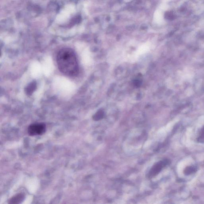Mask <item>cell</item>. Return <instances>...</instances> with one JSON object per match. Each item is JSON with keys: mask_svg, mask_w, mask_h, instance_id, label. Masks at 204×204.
Listing matches in <instances>:
<instances>
[{"mask_svg": "<svg viewBox=\"0 0 204 204\" xmlns=\"http://www.w3.org/2000/svg\"><path fill=\"white\" fill-rule=\"evenodd\" d=\"M59 69L64 74L75 76L79 73V67L75 53L72 49L64 48L61 49L57 57Z\"/></svg>", "mask_w": 204, "mask_h": 204, "instance_id": "1", "label": "cell"}, {"mask_svg": "<svg viewBox=\"0 0 204 204\" xmlns=\"http://www.w3.org/2000/svg\"><path fill=\"white\" fill-rule=\"evenodd\" d=\"M46 129V127L44 123H34L29 126L28 132L30 136H38L43 135L45 132Z\"/></svg>", "mask_w": 204, "mask_h": 204, "instance_id": "2", "label": "cell"}, {"mask_svg": "<svg viewBox=\"0 0 204 204\" xmlns=\"http://www.w3.org/2000/svg\"><path fill=\"white\" fill-rule=\"evenodd\" d=\"M170 161L167 159H165L157 163L149 171V177H152L160 173L162 169L170 164Z\"/></svg>", "mask_w": 204, "mask_h": 204, "instance_id": "3", "label": "cell"}, {"mask_svg": "<svg viewBox=\"0 0 204 204\" xmlns=\"http://www.w3.org/2000/svg\"><path fill=\"white\" fill-rule=\"evenodd\" d=\"M25 196L23 194H19L13 197L8 201V203L17 204L21 203L25 200Z\"/></svg>", "mask_w": 204, "mask_h": 204, "instance_id": "4", "label": "cell"}, {"mask_svg": "<svg viewBox=\"0 0 204 204\" xmlns=\"http://www.w3.org/2000/svg\"><path fill=\"white\" fill-rule=\"evenodd\" d=\"M37 82L35 81L31 82L25 88V93L26 95L30 96L32 95L37 88Z\"/></svg>", "mask_w": 204, "mask_h": 204, "instance_id": "5", "label": "cell"}, {"mask_svg": "<svg viewBox=\"0 0 204 204\" xmlns=\"http://www.w3.org/2000/svg\"><path fill=\"white\" fill-rule=\"evenodd\" d=\"M196 171L197 168L195 166H189L185 169L184 173L186 175H189L196 172Z\"/></svg>", "mask_w": 204, "mask_h": 204, "instance_id": "6", "label": "cell"}, {"mask_svg": "<svg viewBox=\"0 0 204 204\" xmlns=\"http://www.w3.org/2000/svg\"><path fill=\"white\" fill-rule=\"evenodd\" d=\"M198 142H204V127L201 129L200 136L197 139Z\"/></svg>", "mask_w": 204, "mask_h": 204, "instance_id": "7", "label": "cell"}, {"mask_svg": "<svg viewBox=\"0 0 204 204\" xmlns=\"http://www.w3.org/2000/svg\"><path fill=\"white\" fill-rule=\"evenodd\" d=\"M102 117H103V114L100 113H97L94 117V119L96 120H99L102 119Z\"/></svg>", "mask_w": 204, "mask_h": 204, "instance_id": "8", "label": "cell"}]
</instances>
